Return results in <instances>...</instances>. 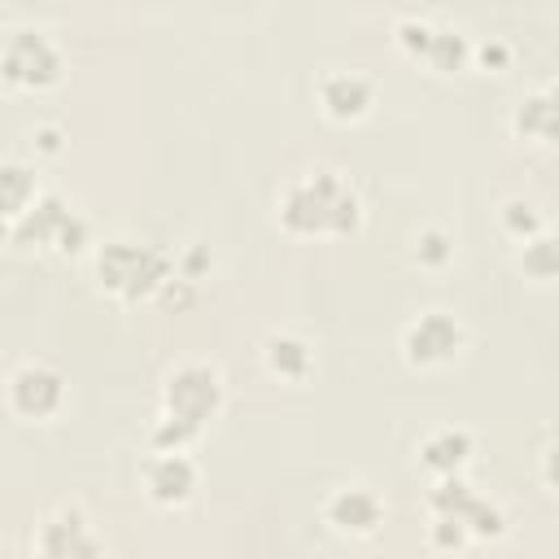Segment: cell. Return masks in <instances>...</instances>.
I'll return each instance as SVG.
<instances>
[{"label": "cell", "instance_id": "6da1fadb", "mask_svg": "<svg viewBox=\"0 0 559 559\" xmlns=\"http://www.w3.org/2000/svg\"><path fill=\"white\" fill-rule=\"evenodd\" d=\"M275 223L297 240H341L362 227V197L341 170L314 166L275 192Z\"/></svg>", "mask_w": 559, "mask_h": 559}, {"label": "cell", "instance_id": "7a4b0ae2", "mask_svg": "<svg viewBox=\"0 0 559 559\" xmlns=\"http://www.w3.org/2000/svg\"><path fill=\"white\" fill-rule=\"evenodd\" d=\"M92 284L96 293L122 301V306H140V301H157L166 293V284L179 275L175 253H166L153 240H131V236H109L96 240L92 258Z\"/></svg>", "mask_w": 559, "mask_h": 559}, {"label": "cell", "instance_id": "3957f363", "mask_svg": "<svg viewBox=\"0 0 559 559\" xmlns=\"http://www.w3.org/2000/svg\"><path fill=\"white\" fill-rule=\"evenodd\" d=\"M4 236L13 249H52L57 258H92V223L52 188H44L17 218L4 223Z\"/></svg>", "mask_w": 559, "mask_h": 559}, {"label": "cell", "instance_id": "277c9868", "mask_svg": "<svg viewBox=\"0 0 559 559\" xmlns=\"http://www.w3.org/2000/svg\"><path fill=\"white\" fill-rule=\"evenodd\" d=\"M157 406H162L157 415L179 419V424H188L192 432L205 437V428L227 406V380H223L218 362H210V358H179L175 367H166L162 384H157Z\"/></svg>", "mask_w": 559, "mask_h": 559}, {"label": "cell", "instance_id": "5b68a950", "mask_svg": "<svg viewBox=\"0 0 559 559\" xmlns=\"http://www.w3.org/2000/svg\"><path fill=\"white\" fill-rule=\"evenodd\" d=\"M0 74L9 87L48 92L66 74V48L57 44L52 31H44L35 22H17L0 39Z\"/></svg>", "mask_w": 559, "mask_h": 559}, {"label": "cell", "instance_id": "8992f818", "mask_svg": "<svg viewBox=\"0 0 559 559\" xmlns=\"http://www.w3.org/2000/svg\"><path fill=\"white\" fill-rule=\"evenodd\" d=\"M66 397H70V380L48 358H22L4 380V406L13 419H26V424L57 419L66 411Z\"/></svg>", "mask_w": 559, "mask_h": 559}, {"label": "cell", "instance_id": "52a82bcc", "mask_svg": "<svg viewBox=\"0 0 559 559\" xmlns=\"http://www.w3.org/2000/svg\"><path fill=\"white\" fill-rule=\"evenodd\" d=\"M397 345L411 367L437 371V367H450L467 349V323L454 310H419L415 319H406Z\"/></svg>", "mask_w": 559, "mask_h": 559}, {"label": "cell", "instance_id": "ba28073f", "mask_svg": "<svg viewBox=\"0 0 559 559\" xmlns=\"http://www.w3.org/2000/svg\"><path fill=\"white\" fill-rule=\"evenodd\" d=\"M31 559H105V537L83 507L61 502L39 515L31 533Z\"/></svg>", "mask_w": 559, "mask_h": 559}, {"label": "cell", "instance_id": "9c48e42d", "mask_svg": "<svg viewBox=\"0 0 559 559\" xmlns=\"http://www.w3.org/2000/svg\"><path fill=\"white\" fill-rule=\"evenodd\" d=\"M428 511H441V515H459L463 528L472 533V542H498L507 537V511L498 498L480 493L467 476H445V480H432L428 489Z\"/></svg>", "mask_w": 559, "mask_h": 559}, {"label": "cell", "instance_id": "30bf717a", "mask_svg": "<svg viewBox=\"0 0 559 559\" xmlns=\"http://www.w3.org/2000/svg\"><path fill=\"white\" fill-rule=\"evenodd\" d=\"M319 515L323 524L336 533V537H349V542H367L380 533L384 524V498L367 485V480H341L328 489V498L319 502Z\"/></svg>", "mask_w": 559, "mask_h": 559}, {"label": "cell", "instance_id": "8fae6325", "mask_svg": "<svg viewBox=\"0 0 559 559\" xmlns=\"http://www.w3.org/2000/svg\"><path fill=\"white\" fill-rule=\"evenodd\" d=\"M144 498L162 511H179L197 498L201 489V463L188 450H166V454H148L144 459Z\"/></svg>", "mask_w": 559, "mask_h": 559}, {"label": "cell", "instance_id": "7c38bea8", "mask_svg": "<svg viewBox=\"0 0 559 559\" xmlns=\"http://www.w3.org/2000/svg\"><path fill=\"white\" fill-rule=\"evenodd\" d=\"M314 100L332 122H362L376 109V79L362 70H323L314 79Z\"/></svg>", "mask_w": 559, "mask_h": 559}, {"label": "cell", "instance_id": "4fadbf2b", "mask_svg": "<svg viewBox=\"0 0 559 559\" xmlns=\"http://www.w3.org/2000/svg\"><path fill=\"white\" fill-rule=\"evenodd\" d=\"M472 454H476V437H472L463 424H437V428H428V432L415 441V463H419L432 480L467 476Z\"/></svg>", "mask_w": 559, "mask_h": 559}, {"label": "cell", "instance_id": "5bb4252c", "mask_svg": "<svg viewBox=\"0 0 559 559\" xmlns=\"http://www.w3.org/2000/svg\"><path fill=\"white\" fill-rule=\"evenodd\" d=\"M511 131L533 144H559V74L511 105Z\"/></svg>", "mask_w": 559, "mask_h": 559}, {"label": "cell", "instance_id": "9a60e30c", "mask_svg": "<svg viewBox=\"0 0 559 559\" xmlns=\"http://www.w3.org/2000/svg\"><path fill=\"white\" fill-rule=\"evenodd\" d=\"M262 367H266V376H275V380L301 384V380H310V371H314V345H310L301 332L275 328V332L262 336Z\"/></svg>", "mask_w": 559, "mask_h": 559}, {"label": "cell", "instance_id": "2e32d148", "mask_svg": "<svg viewBox=\"0 0 559 559\" xmlns=\"http://www.w3.org/2000/svg\"><path fill=\"white\" fill-rule=\"evenodd\" d=\"M472 57H476L472 35L459 22H437V35H432V44L424 52V66L437 70V74H459V70L472 66Z\"/></svg>", "mask_w": 559, "mask_h": 559}, {"label": "cell", "instance_id": "e0dca14e", "mask_svg": "<svg viewBox=\"0 0 559 559\" xmlns=\"http://www.w3.org/2000/svg\"><path fill=\"white\" fill-rule=\"evenodd\" d=\"M515 262L533 284H555L559 280V223H546L537 236H528Z\"/></svg>", "mask_w": 559, "mask_h": 559}, {"label": "cell", "instance_id": "ac0fdd59", "mask_svg": "<svg viewBox=\"0 0 559 559\" xmlns=\"http://www.w3.org/2000/svg\"><path fill=\"white\" fill-rule=\"evenodd\" d=\"M44 188L35 183V166L22 157H4L0 162V201H4V223L17 218Z\"/></svg>", "mask_w": 559, "mask_h": 559}, {"label": "cell", "instance_id": "d6986e66", "mask_svg": "<svg viewBox=\"0 0 559 559\" xmlns=\"http://www.w3.org/2000/svg\"><path fill=\"white\" fill-rule=\"evenodd\" d=\"M437 22H441V17H432V13L402 9V13L393 17V44H397L406 57L424 61V52H428V44H432V35H437Z\"/></svg>", "mask_w": 559, "mask_h": 559}, {"label": "cell", "instance_id": "ffe728a7", "mask_svg": "<svg viewBox=\"0 0 559 559\" xmlns=\"http://www.w3.org/2000/svg\"><path fill=\"white\" fill-rule=\"evenodd\" d=\"M498 227H502L515 245H524V240L537 236L546 223H542V210H537L528 197H507V201L498 205Z\"/></svg>", "mask_w": 559, "mask_h": 559}, {"label": "cell", "instance_id": "44dd1931", "mask_svg": "<svg viewBox=\"0 0 559 559\" xmlns=\"http://www.w3.org/2000/svg\"><path fill=\"white\" fill-rule=\"evenodd\" d=\"M424 537H428V546L441 550V555H459V550L472 546V533L463 528V520H459V515H441V511H428Z\"/></svg>", "mask_w": 559, "mask_h": 559}, {"label": "cell", "instance_id": "7402d4cb", "mask_svg": "<svg viewBox=\"0 0 559 559\" xmlns=\"http://www.w3.org/2000/svg\"><path fill=\"white\" fill-rule=\"evenodd\" d=\"M415 262L419 266H445V262H454V236L441 227V223H428V227H419L415 231Z\"/></svg>", "mask_w": 559, "mask_h": 559}, {"label": "cell", "instance_id": "603a6c76", "mask_svg": "<svg viewBox=\"0 0 559 559\" xmlns=\"http://www.w3.org/2000/svg\"><path fill=\"white\" fill-rule=\"evenodd\" d=\"M472 61H480V66H489V70H502V66L511 61V44L485 39V44H476V57H472Z\"/></svg>", "mask_w": 559, "mask_h": 559}, {"label": "cell", "instance_id": "cb8c5ba5", "mask_svg": "<svg viewBox=\"0 0 559 559\" xmlns=\"http://www.w3.org/2000/svg\"><path fill=\"white\" fill-rule=\"evenodd\" d=\"M537 476H542V485H546V489H555V493H559V441H550V445L542 450Z\"/></svg>", "mask_w": 559, "mask_h": 559}, {"label": "cell", "instance_id": "d4e9b609", "mask_svg": "<svg viewBox=\"0 0 559 559\" xmlns=\"http://www.w3.org/2000/svg\"><path fill=\"white\" fill-rule=\"evenodd\" d=\"M35 148H39V153H57V148H61V127H52V122L35 127Z\"/></svg>", "mask_w": 559, "mask_h": 559}]
</instances>
